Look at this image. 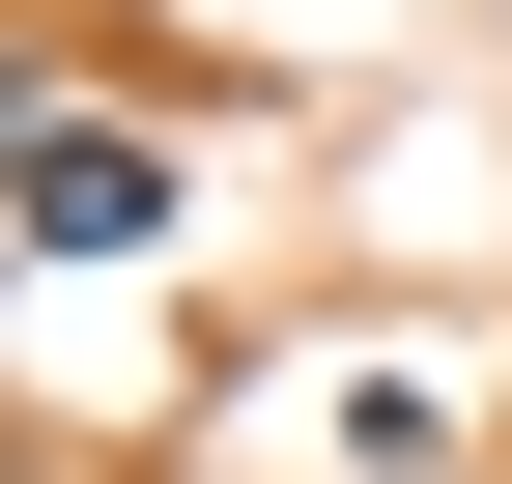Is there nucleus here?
<instances>
[{
    "label": "nucleus",
    "instance_id": "nucleus-1",
    "mask_svg": "<svg viewBox=\"0 0 512 484\" xmlns=\"http://www.w3.org/2000/svg\"><path fill=\"white\" fill-rule=\"evenodd\" d=\"M29 257L86 285V257H171V143L143 114H29Z\"/></svg>",
    "mask_w": 512,
    "mask_h": 484
}]
</instances>
